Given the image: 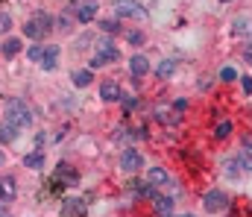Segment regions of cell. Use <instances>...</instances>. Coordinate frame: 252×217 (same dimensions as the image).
<instances>
[{
    "instance_id": "1",
    "label": "cell",
    "mask_w": 252,
    "mask_h": 217,
    "mask_svg": "<svg viewBox=\"0 0 252 217\" xmlns=\"http://www.w3.org/2000/svg\"><path fill=\"white\" fill-rule=\"evenodd\" d=\"M6 121L18 124L21 129H24V126H32V109H30V106H27L24 100L12 97V100L6 103Z\"/></svg>"
},
{
    "instance_id": "2",
    "label": "cell",
    "mask_w": 252,
    "mask_h": 217,
    "mask_svg": "<svg viewBox=\"0 0 252 217\" xmlns=\"http://www.w3.org/2000/svg\"><path fill=\"white\" fill-rule=\"evenodd\" d=\"M50 27H53V18H50L47 12H38L32 21H27V27H24V35H30V38L35 41V38L47 35V32H50Z\"/></svg>"
},
{
    "instance_id": "3",
    "label": "cell",
    "mask_w": 252,
    "mask_h": 217,
    "mask_svg": "<svg viewBox=\"0 0 252 217\" xmlns=\"http://www.w3.org/2000/svg\"><path fill=\"white\" fill-rule=\"evenodd\" d=\"M97 47H100V53L91 59V68H100L103 62H118V59H121V53H118V47L112 44V38H109V35H103V38L97 41Z\"/></svg>"
},
{
    "instance_id": "4",
    "label": "cell",
    "mask_w": 252,
    "mask_h": 217,
    "mask_svg": "<svg viewBox=\"0 0 252 217\" xmlns=\"http://www.w3.org/2000/svg\"><path fill=\"white\" fill-rule=\"evenodd\" d=\"M202 206H205V212L208 215H217V212H226L229 209V194L226 191H208L205 194V200H202Z\"/></svg>"
},
{
    "instance_id": "5",
    "label": "cell",
    "mask_w": 252,
    "mask_h": 217,
    "mask_svg": "<svg viewBox=\"0 0 252 217\" xmlns=\"http://www.w3.org/2000/svg\"><path fill=\"white\" fill-rule=\"evenodd\" d=\"M76 21H82V24H88V21H94L97 18V3L94 0H73V6L67 9Z\"/></svg>"
},
{
    "instance_id": "6",
    "label": "cell",
    "mask_w": 252,
    "mask_h": 217,
    "mask_svg": "<svg viewBox=\"0 0 252 217\" xmlns=\"http://www.w3.org/2000/svg\"><path fill=\"white\" fill-rule=\"evenodd\" d=\"M115 12H118V18H135V21H144L147 18V9L138 0H118Z\"/></svg>"
},
{
    "instance_id": "7",
    "label": "cell",
    "mask_w": 252,
    "mask_h": 217,
    "mask_svg": "<svg viewBox=\"0 0 252 217\" xmlns=\"http://www.w3.org/2000/svg\"><path fill=\"white\" fill-rule=\"evenodd\" d=\"M179 109L176 106H167V103H158L156 106V121H161L164 126H173V124H179Z\"/></svg>"
},
{
    "instance_id": "8",
    "label": "cell",
    "mask_w": 252,
    "mask_h": 217,
    "mask_svg": "<svg viewBox=\"0 0 252 217\" xmlns=\"http://www.w3.org/2000/svg\"><path fill=\"white\" fill-rule=\"evenodd\" d=\"M121 167H124L126 173H138V170L144 167V158H141V153H135V150H126L124 155H121Z\"/></svg>"
},
{
    "instance_id": "9",
    "label": "cell",
    "mask_w": 252,
    "mask_h": 217,
    "mask_svg": "<svg viewBox=\"0 0 252 217\" xmlns=\"http://www.w3.org/2000/svg\"><path fill=\"white\" fill-rule=\"evenodd\" d=\"M124 94H121V85L115 82V79H106L103 85H100V100H106V103H115V100H121Z\"/></svg>"
},
{
    "instance_id": "10",
    "label": "cell",
    "mask_w": 252,
    "mask_h": 217,
    "mask_svg": "<svg viewBox=\"0 0 252 217\" xmlns=\"http://www.w3.org/2000/svg\"><path fill=\"white\" fill-rule=\"evenodd\" d=\"M15 197H18L15 179H12V176H0V200H3V203H12Z\"/></svg>"
},
{
    "instance_id": "11",
    "label": "cell",
    "mask_w": 252,
    "mask_h": 217,
    "mask_svg": "<svg viewBox=\"0 0 252 217\" xmlns=\"http://www.w3.org/2000/svg\"><path fill=\"white\" fill-rule=\"evenodd\" d=\"M56 65H59V47L53 44V47L44 50V56H41V68H44V71H53Z\"/></svg>"
},
{
    "instance_id": "12",
    "label": "cell",
    "mask_w": 252,
    "mask_h": 217,
    "mask_svg": "<svg viewBox=\"0 0 252 217\" xmlns=\"http://www.w3.org/2000/svg\"><path fill=\"white\" fill-rule=\"evenodd\" d=\"M18 129H21L18 124H12V121H6V124L0 126V141H3V144H12V141L18 138Z\"/></svg>"
},
{
    "instance_id": "13",
    "label": "cell",
    "mask_w": 252,
    "mask_h": 217,
    "mask_svg": "<svg viewBox=\"0 0 252 217\" xmlns=\"http://www.w3.org/2000/svg\"><path fill=\"white\" fill-rule=\"evenodd\" d=\"M62 215H85V203H82V200H76V197L64 200V203H62Z\"/></svg>"
},
{
    "instance_id": "14",
    "label": "cell",
    "mask_w": 252,
    "mask_h": 217,
    "mask_svg": "<svg viewBox=\"0 0 252 217\" xmlns=\"http://www.w3.org/2000/svg\"><path fill=\"white\" fill-rule=\"evenodd\" d=\"M129 68H132L135 76H144V73L150 71V59H147V56H132V59H129Z\"/></svg>"
},
{
    "instance_id": "15",
    "label": "cell",
    "mask_w": 252,
    "mask_h": 217,
    "mask_svg": "<svg viewBox=\"0 0 252 217\" xmlns=\"http://www.w3.org/2000/svg\"><path fill=\"white\" fill-rule=\"evenodd\" d=\"M247 32H252V18H235L232 21V35H247Z\"/></svg>"
},
{
    "instance_id": "16",
    "label": "cell",
    "mask_w": 252,
    "mask_h": 217,
    "mask_svg": "<svg viewBox=\"0 0 252 217\" xmlns=\"http://www.w3.org/2000/svg\"><path fill=\"white\" fill-rule=\"evenodd\" d=\"M153 200H156V212L158 215H173L176 200H170V197H153Z\"/></svg>"
},
{
    "instance_id": "17",
    "label": "cell",
    "mask_w": 252,
    "mask_h": 217,
    "mask_svg": "<svg viewBox=\"0 0 252 217\" xmlns=\"http://www.w3.org/2000/svg\"><path fill=\"white\" fill-rule=\"evenodd\" d=\"M147 182H153V185H167V170H164V167H150Z\"/></svg>"
},
{
    "instance_id": "18",
    "label": "cell",
    "mask_w": 252,
    "mask_h": 217,
    "mask_svg": "<svg viewBox=\"0 0 252 217\" xmlns=\"http://www.w3.org/2000/svg\"><path fill=\"white\" fill-rule=\"evenodd\" d=\"M70 79H73L76 88H85V85H91V71H88V68H85V71H73Z\"/></svg>"
},
{
    "instance_id": "19",
    "label": "cell",
    "mask_w": 252,
    "mask_h": 217,
    "mask_svg": "<svg viewBox=\"0 0 252 217\" xmlns=\"http://www.w3.org/2000/svg\"><path fill=\"white\" fill-rule=\"evenodd\" d=\"M173 71H176V62H173V59H161V65H158V76H161V79H170V76H173Z\"/></svg>"
},
{
    "instance_id": "20",
    "label": "cell",
    "mask_w": 252,
    "mask_h": 217,
    "mask_svg": "<svg viewBox=\"0 0 252 217\" xmlns=\"http://www.w3.org/2000/svg\"><path fill=\"white\" fill-rule=\"evenodd\" d=\"M232 135V121H220L214 126V138H229Z\"/></svg>"
},
{
    "instance_id": "21",
    "label": "cell",
    "mask_w": 252,
    "mask_h": 217,
    "mask_svg": "<svg viewBox=\"0 0 252 217\" xmlns=\"http://www.w3.org/2000/svg\"><path fill=\"white\" fill-rule=\"evenodd\" d=\"M21 50V41L18 38H9V41H3V56H15Z\"/></svg>"
},
{
    "instance_id": "22",
    "label": "cell",
    "mask_w": 252,
    "mask_h": 217,
    "mask_svg": "<svg viewBox=\"0 0 252 217\" xmlns=\"http://www.w3.org/2000/svg\"><path fill=\"white\" fill-rule=\"evenodd\" d=\"M41 161H44L41 153H30V155H24V164H27V167H41Z\"/></svg>"
},
{
    "instance_id": "23",
    "label": "cell",
    "mask_w": 252,
    "mask_h": 217,
    "mask_svg": "<svg viewBox=\"0 0 252 217\" xmlns=\"http://www.w3.org/2000/svg\"><path fill=\"white\" fill-rule=\"evenodd\" d=\"M238 167H241V170H252V150H247V153L238 155Z\"/></svg>"
},
{
    "instance_id": "24",
    "label": "cell",
    "mask_w": 252,
    "mask_h": 217,
    "mask_svg": "<svg viewBox=\"0 0 252 217\" xmlns=\"http://www.w3.org/2000/svg\"><path fill=\"white\" fill-rule=\"evenodd\" d=\"M126 41L138 47V44H144V32H141V30H129V32H126Z\"/></svg>"
},
{
    "instance_id": "25",
    "label": "cell",
    "mask_w": 252,
    "mask_h": 217,
    "mask_svg": "<svg viewBox=\"0 0 252 217\" xmlns=\"http://www.w3.org/2000/svg\"><path fill=\"white\" fill-rule=\"evenodd\" d=\"M27 56H30L32 62H41V56H44V47H41V44H30V50H27Z\"/></svg>"
},
{
    "instance_id": "26",
    "label": "cell",
    "mask_w": 252,
    "mask_h": 217,
    "mask_svg": "<svg viewBox=\"0 0 252 217\" xmlns=\"http://www.w3.org/2000/svg\"><path fill=\"white\" fill-rule=\"evenodd\" d=\"M9 27H12V18H9L6 12H0V35H3V32H9Z\"/></svg>"
},
{
    "instance_id": "27",
    "label": "cell",
    "mask_w": 252,
    "mask_h": 217,
    "mask_svg": "<svg viewBox=\"0 0 252 217\" xmlns=\"http://www.w3.org/2000/svg\"><path fill=\"white\" fill-rule=\"evenodd\" d=\"M220 76H223L226 82H232V79H235L238 73H235V68H223V71H220Z\"/></svg>"
},
{
    "instance_id": "28",
    "label": "cell",
    "mask_w": 252,
    "mask_h": 217,
    "mask_svg": "<svg viewBox=\"0 0 252 217\" xmlns=\"http://www.w3.org/2000/svg\"><path fill=\"white\" fill-rule=\"evenodd\" d=\"M124 100V112H132L135 109V97H121Z\"/></svg>"
},
{
    "instance_id": "29",
    "label": "cell",
    "mask_w": 252,
    "mask_h": 217,
    "mask_svg": "<svg viewBox=\"0 0 252 217\" xmlns=\"http://www.w3.org/2000/svg\"><path fill=\"white\" fill-rule=\"evenodd\" d=\"M103 30H106V32H115V30H118V21H103Z\"/></svg>"
},
{
    "instance_id": "30",
    "label": "cell",
    "mask_w": 252,
    "mask_h": 217,
    "mask_svg": "<svg viewBox=\"0 0 252 217\" xmlns=\"http://www.w3.org/2000/svg\"><path fill=\"white\" fill-rule=\"evenodd\" d=\"M241 82H244V91H247V94H252V76H244Z\"/></svg>"
},
{
    "instance_id": "31",
    "label": "cell",
    "mask_w": 252,
    "mask_h": 217,
    "mask_svg": "<svg viewBox=\"0 0 252 217\" xmlns=\"http://www.w3.org/2000/svg\"><path fill=\"white\" fill-rule=\"evenodd\" d=\"M173 106H176V109H179V112H185V109H188V100H176V103H173Z\"/></svg>"
},
{
    "instance_id": "32",
    "label": "cell",
    "mask_w": 252,
    "mask_h": 217,
    "mask_svg": "<svg viewBox=\"0 0 252 217\" xmlns=\"http://www.w3.org/2000/svg\"><path fill=\"white\" fill-rule=\"evenodd\" d=\"M244 59L252 65V44H247V50H244Z\"/></svg>"
},
{
    "instance_id": "33",
    "label": "cell",
    "mask_w": 252,
    "mask_h": 217,
    "mask_svg": "<svg viewBox=\"0 0 252 217\" xmlns=\"http://www.w3.org/2000/svg\"><path fill=\"white\" fill-rule=\"evenodd\" d=\"M244 147H247V150H252V132H247V135H244Z\"/></svg>"
},
{
    "instance_id": "34",
    "label": "cell",
    "mask_w": 252,
    "mask_h": 217,
    "mask_svg": "<svg viewBox=\"0 0 252 217\" xmlns=\"http://www.w3.org/2000/svg\"><path fill=\"white\" fill-rule=\"evenodd\" d=\"M0 215H9V203H3V200H0Z\"/></svg>"
},
{
    "instance_id": "35",
    "label": "cell",
    "mask_w": 252,
    "mask_h": 217,
    "mask_svg": "<svg viewBox=\"0 0 252 217\" xmlns=\"http://www.w3.org/2000/svg\"><path fill=\"white\" fill-rule=\"evenodd\" d=\"M3 161H6V155H3V153H0V164H3Z\"/></svg>"
},
{
    "instance_id": "36",
    "label": "cell",
    "mask_w": 252,
    "mask_h": 217,
    "mask_svg": "<svg viewBox=\"0 0 252 217\" xmlns=\"http://www.w3.org/2000/svg\"><path fill=\"white\" fill-rule=\"evenodd\" d=\"M220 3H229V0H220Z\"/></svg>"
}]
</instances>
